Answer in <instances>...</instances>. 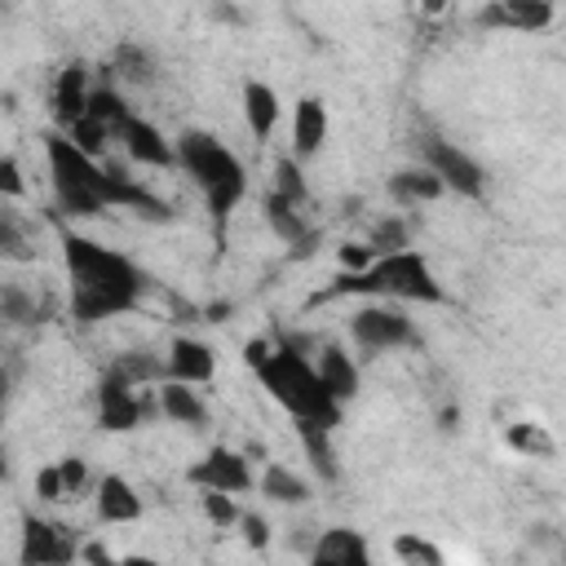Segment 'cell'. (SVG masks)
<instances>
[{
    "mask_svg": "<svg viewBox=\"0 0 566 566\" xmlns=\"http://www.w3.org/2000/svg\"><path fill=\"white\" fill-rule=\"evenodd\" d=\"M62 261L71 274V318L75 323H102V318L137 310L142 270L128 256L66 230L62 234Z\"/></svg>",
    "mask_w": 566,
    "mask_h": 566,
    "instance_id": "cell-1",
    "label": "cell"
},
{
    "mask_svg": "<svg viewBox=\"0 0 566 566\" xmlns=\"http://www.w3.org/2000/svg\"><path fill=\"white\" fill-rule=\"evenodd\" d=\"M172 164H181V168L195 177V186H199L203 199H208V212H212L217 230H226L230 212H234L239 199L248 195V172H243L239 155H234L221 137L190 128V133L177 137V146H172Z\"/></svg>",
    "mask_w": 566,
    "mask_h": 566,
    "instance_id": "cell-2",
    "label": "cell"
},
{
    "mask_svg": "<svg viewBox=\"0 0 566 566\" xmlns=\"http://www.w3.org/2000/svg\"><path fill=\"white\" fill-rule=\"evenodd\" d=\"M349 292L385 296V301H424V305L447 301L442 283L433 279V270L424 265V256L411 252V248L380 252L367 270H340L323 296H349Z\"/></svg>",
    "mask_w": 566,
    "mask_h": 566,
    "instance_id": "cell-3",
    "label": "cell"
},
{
    "mask_svg": "<svg viewBox=\"0 0 566 566\" xmlns=\"http://www.w3.org/2000/svg\"><path fill=\"white\" fill-rule=\"evenodd\" d=\"M252 371H256V380L265 385V394H270L283 411H292L296 420H318V424H327V429L340 424V402L323 389L314 363H310L301 349L279 345V349H270Z\"/></svg>",
    "mask_w": 566,
    "mask_h": 566,
    "instance_id": "cell-4",
    "label": "cell"
},
{
    "mask_svg": "<svg viewBox=\"0 0 566 566\" xmlns=\"http://www.w3.org/2000/svg\"><path fill=\"white\" fill-rule=\"evenodd\" d=\"M44 150H49V172H53V195L57 208L66 217H97L106 212V164H97L93 155H84L66 133H44Z\"/></svg>",
    "mask_w": 566,
    "mask_h": 566,
    "instance_id": "cell-5",
    "label": "cell"
},
{
    "mask_svg": "<svg viewBox=\"0 0 566 566\" xmlns=\"http://www.w3.org/2000/svg\"><path fill=\"white\" fill-rule=\"evenodd\" d=\"M420 164L442 181V190H455L464 199H478L486 190V172L473 155H464L460 146L451 142H438V137H424L420 142Z\"/></svg>",
    "mask_w": 566,
    "mask_h": 566,
    "instance_id": "cell-6",
    "label": "cell"
},
{
    "mask_svg": "<svg viewBox=\"0 0 566 566\" xmlns=\"http://www.w3.org/2000/svg\"><path fill=\"white\" fill-rule=\"evenodd\" d=\"M349 332L363 349H394V345H416V327L411 318L389 305V301H376V305H363L354 318H349Z\"/></svg>",
    "mask_w": 566,
    "mask_h": 566,
    "instance_id": "cell-7",
    "label": "cell"
},
{
    "mask_svg": "<svg viewBox=\"0 0 566 566\" xmlns=\"http://www.w3.org/2000/svg\"><path fill=\"white\" fill-rule=\"evenodd\" d=\"M186 478L203 491H226V495H243L252 491V469H248V455L243 451H230V447H212L203 460H195L186 469Z\"/></svg>",
    "mask_w": 566,
    "mask_h": 566,
    "instance_id": "cell-8",
    "label": "cell"
},
{
    "mask_svg": "<svg viewBox=\"0 0 566 566\" xmlns=\"http://www.w3.org/2000/svg\"><path fill=\"white\" fill-rule=\"evenodd\" d=\"M142 420H146V402L133 394V385H128L124 376L106 371L102 385H97V424H102L106 433H128V429H137Z\"/></svg>",
    "mask_w": 566,
    "mask_h": 566,
    "instance_id": "cell-9",
    "label": "cell"
},
{
    "mask_svg": "<svg viewBox=\"0 0 566 566\" xmlns=\"http://www.w3.org/2000/svg\"><path fill=\"white\" fill-rule=\"evenodd\" d=\"M75 553H80V548H75V539L66 535V526H57V522H44V517H35V513H22V548H18L22 566L71 562Z\"/></svg>",
    "mask_w": 566,
    "mask_h": 566,
    "instance_id": "cell-10",
    "label": "cell"
},
{
    "mask_svg": "<svg viewBox=\"0 0 566 566\" xmlns=\"http://www.w3.org/2000/svg\"><path fill=\"white\" fill-rule=\"evenodd\" d=\"M115 137L124 142L128 159H137V164H150V168H168V164H172V142H168L150 119H142V115H133V111L115 124Z\"/></svg>",
    "mask_w": 566,
    "mask_h": 566,
    "instance_id": "cell-11",
    "label": "cell"
},
{
    "mask_svg": "<svg viewBox=\"0 0 566 566\" xmlns=\"http://www.w3.org/2000/svg\"><path fill=\"white\" fill-rule=\"evenodd\" d=\"M217 371V354L195 340V336H177L168 345V358H164V380H186V385H208Z\"/></svg>",
    "mask_w": 566,
    "mask_h": 566,
    "instance_id": "cell-12",
    "label": "cell"
},
{
    "mask_svg": "<svg viewBox=\"0 0 566 566\" xmlns=\"http://www.w3.org/2000/svg\"><path fill=\"white\" fill-rule=\"evenodd\" d=\"M482 27H517V31H539L553 22V0H500L478 13Z\"/></svg>",
    "mask_w": 566,
    "mask_h": 566,
    "instance_id": "cell-13",
    "label": "cell"
},
{
    "mask_svg": "<svg viewBox=\"0 0 566 566\" xmlns=\"http://www.w3.org/2000/svg\"><path fill=\"white\" fill-rule=\"evenodd\" d=\"M323 142H327V106H323V97H301L296 111H292V150H296V159L318 155Z\"/></svg>",
    "mask_w": 566,
    "mask_h": 566,
    "instance_id": "cell-14",
    "label": "cell"
},
{
    "mask_svg": "<svg viewBox=\"0 0 566 566\" xmlns=\"http://www.w3.org/2000/svg\"><path fill=\"white\" fill-rule=\"evenodd\" d=\"M318 380H323V389L345 407L354 394H358V367H354V358L340 349V345H323V354H318Z\"/></svg>",
    "mask_w": 566,
    "mask_h": 566,
    "instance_id": "cell-15",
    "label": "cell"
},
{
    "mask_svg": "<svg viewBox=\"0 0 566 566\" xmlns=\"http://www.w3.org/2000/svg\"><path fill=\"white\" fill-rule=\"evenodd\" d=\"M367 557H371L367 539L358 531H349V526H332L314 544V562H323V566H363Z\"/></svg>",
    "mask_w": 566,
    "mask_h": 566,
    "instance_id": "cell-16",
    "label": "cell"
},
{
    "mask_svg": "<svg viewBox=\"0 0 566 566\" xmlns=\"http://www.w3.org/2000/svg\"><path fill=\"white\" fill-rule=\"evenodd\" d=\"M243 119L256 142H270V133L279 124V93L261 80H243Z\"/></svg>",
    "mask_w": 566,
    "mask_h": 566,
    "instance_id": "cell-17",
    "label": "cell"
},
{
    "mask_svg": "<svg viewBox=\"0 0 566 566\" xmlns=\"http://www.w3.org/2000/svg\"><path fill=\"white\" fill-rule=\"evenodd\" d=\"M97 513H102V522H137L142 517V495L133 491L128 478L106 473L102 486H97Z\"/></svg>",
    "mask_w": 566,
    "mask_h": 566,
    "instance_id": "cell-18",
    "label": "cell"
},
{
    "mask_svg": "<svg viewBox=\"0 0 566 566\" xmlns=\"http://www.w3.org/2000/svg\"><path fill=\"white\" fill-rule=\"evenodd\" d=\"M296 438H301L305 460L314 464V473L323 482H336L340 478V464H336V451H332V429L318 424V420H296Z\"/></svg>",
    "mask_w": 566,
    "mask_h": 566,
    "instance_id": "cell-19",
    "label": "cell"
},
{
    "mask_svg": "<svg viewBox=\"0 0 566 566\" xmlns=\"http://www.w3.org/2000/svg\"><path fill=\"white\" fill-rule=\"evenodd\" d=\"M84 102H88L84 66H80V62H71V66L57 75V84H53V119L66 128L71 119H80V115H84Z\"/></svg>",
    "mask_w": 566,
    "mask_h": 566,
    "instance_id": "cell-20",
    "label": "cell"
},
{
    "mask_svg": "<svg viewBox=\"0 0 566 566\" xmlns=\"http://www.w3.org/2000/svg\"><path fill=\"white\" fill-rule=\"evenodd\" d=\"M159 411H164L168 420H177V424H203V416H208L203 398H199L186 380H168V385L159 389Z\"/></svg>",
    "mask_w": 566,
    "mask_h": 566,
    "instance_id": "cell-21",
    "label": "cell"
},
{
    "mask_svg": "<svg viewBox=\"0 0 566 566\" xmlns=\"http://www.w3.org/2000/svg\"><path fill=\"white\" fill-rule=\"evenodd\" d=\"M35 239H31V226L27 217H18L13 208H0V261H35Z\"/></svg>",
    "mask_w": 566,
    "mask_h": 566,
    "instance_id": "cell-22",
    "label": "cell"
},
{
    "mask_svg": "<svg viewBox=\"0 0 566 566\" xmlns=\"http://www.w3.org/2000/svg\"><path fill=\"white\" fill-rule=\"evenodd\" d=\"M265 221H270V230L287 243V248H296V243H305V239H314L310 234V226L301 221V212H296V203L292 199H283L279 190L265 199Z\"/></svg>",
    "mask_w": 566,
    "mask_h": 566,
    "instance_id": "cell-23",
    "label": "cell"
},
{
    "mask_svg": "<svg viewBox=\"0 0 566 566\" xmlns=\"http://www.w3.org/2000/svg\"><path fill=\"white\" fill-rule=\"evenodd\" d=\"M389 195L402 199V203H424V199H438L442 195V181L420 164V168H402L389 177Z\"/></svg>",
    "mask_w": 566,
    "mask_h": 566,
    "instance_id": "cell-24",
    "label": "cell"
},
{
    "mask_svg": "<svg viewBox=\"0 0 566 566\" xmlns=\"http://www.w3.org/2000/svg\"><path fill=\"white\" fill-rule=\"evenodd\" d=\"M111 371L124 376L133 389H137V385H159V380H164V358H155L150 349H128L124 358L111 363Z\"/></svg>",
    "mask_w": 566,
    "mask_h": 566,
    "instance_id": "cell-25",
    "label": "cell"
},
{
    "mask_svg": "<svg viewBox=\"0 0 566 566\" xmlns=\"http://www.w3.org/2000/svg\"><path fill=\"white\" fill-rule=\"evenodd\" d=\"M261 495L274 500V504H305V500H310V486H305L292 469L270 464V469L261 473Z\"/></svg>",
    "mask_w": 566,
    "mask_h": 566,
    "instance_id": "cell-26",
    "label": "cell"
},
{
    "mask_svg": "<svg viewBox=\"0 0 566 566\" xmlns=\"http://www.w3.org/2000/svg\"><path fill=\"white\" fill-rule=\"evenodd\" d=\"M0 318L13 323V327H31L40 323V310H35V296L18 283H0Z\"/></svg>",
    "mask_w": 566,
    "mask_h": 566,
    "instance_id": "cell-27",
    "label": "cell"
},
{
    "mask_svg": "<svg viewBox=\"0 0 566 566\" xmlns=\"http://www.w3.org/2000/svg\"><path fill=\"white\" fill-rule=\"evenodd\" d=\"M509 447L522 451V455H535V460H553L557 455V442L548 438L544 424H509Z\"/></svg>",
    "mask_w": 566,
    "mask_h": 566,
    "instance_id": "cell-28",
    "label": "cell"
},
{
    "mask_svg": "<svg viewBox=\"0 0 566 566\" xmlns=\"http://www.w3.org/2000/svg\"><path fill=\"white\" fill-rule=\"evenodd\" d=\"M111 71H119L128 84H155V57L146 49H137V44H119Z\"/></svg>",
    "mask_w": 566,
    "mask_h": 566,
    "instance_id": "cell-29",
    "label": "cell"
},
{
    "mask_svg": "<svg viewBox=\"0 0 566 566\" xmlns=\"http://www.w3.org/2000/svg\"><path fill=\"white\" fill-rule=\"evenodd\" d=\"M66 137H71L84 155H93V159H97V155L106 150V142H111V128H106L102 119H93V115H80V119H71V124H66Z\"/></svg>",
    "mask_w": 566,
    "mask_h": 566,
    "instance_id": "cell-30",
    "label": "cell"
},
{
    "mask_svg": "<svg viewBox=\"0 0 566 566\" xmlns=\"http://www.w3.org/2000/svg\"><path fill=\"white\" fill-rule=\"evenodd\" d=\"M84 115H93V119H102L106 128H111V137H115V124L128 115V106H124V97L115 93V88H88V102H84Z\"/></svg>",
    "mask_w": 566,
    "mask_h": 566,
    "instance_id": "cell-31",
    "label": "cell"
},
{
    "mask_svg": "<svg viewBox=\"0 0 566 566\" xmlns=\"http://www.w3.org/2000/svg\"><path fill=\"white\" fill-rule=\"evenodd\" d=\"M394 557H398V562H411V566H442L438 544H429L424 535H411V531H402V535L394 539Z\"/></svg>",
    "mask_w": 566,
    "mask_h": 566,
    "instance_id": "cell-32",
    "label": "cell"
},
{
    "mask_svg": "<svg viewBox=\"0 0 566 566\" xmlns=\"http://www.w3.org/2000/svg\"><path fill=\"white\" fill-rule=\"evenodd\" d=\"M407 221H398V217H380L376 226H371V239H367V248L380 256V252H398V248H407Z\"/></svg>",
    "mask_w": 566,
    "mask_h": 566,
    "instance_id": "cell-33",
    "label": "cell"
},
{
    "mask_svg": "<svg viewBox=\"0 0 566 566\" xmlns=\"http://www.w3.org/2000/svg\"><path fill=\"white\" fill-rule=\"evenodd\" d=\"M274 190L283 195V199H292V203H301L305 199V177H301V168H296V159H279L274 164Z\"/></svg>",
    "mask_w": 566,
    "mask_h": 566,
    "instance_id": "cell-34",
    "label": "cell"
},
{
    "mask_svg": "<svg viewBox=\"0 0 566 566\" xmlns=\"http://www.w3.org/2000/svg\"><path fill=\"white\" fill-rule=\"evenodd\" d=\"M203 513H208L217 526H230V522H239L234 495H226V491H203Z\"/></svg>",
    "mask_w": 566,
    "mask_h": 566,
    "instance_id": "cell-35",
    "label": "cell"
},
{
    "mask_svg": "<svg viewBox=\"0 0 566 566\" xmlns=\"http://www.w3.org/2000/svg\"><path fill=\"white\" fill-rule=\"evenodd\" d=\"M27 195V181H22V168L13 155H0V199H22Z\"/></svg>",
    "mask_w": 566,
    "mask_h": 566,
    "instance_id": "cell-36",
    "label": "cell"
},
{
    "mask_svg": "<svg viewBox=\"0 0 566 566\" xmlns=\"http://www.w3.org/2000/svg\"><path fill=\"white\" fill-rule=\"evenodd\" d=\"M57 473H62V486H66V495H71V500H75V495L84 491V482H88V469H84V460H80V455L57 460Z\"/></svg>",
    "mask_w": 566,
    "mask_h": 566,
    "instance_id": "cell-37",
    "label": "cell"
},
{
    "mask_svg": "<svg viewBox=\"0 0 566 566\" xmlns=\"http://www.w3.org/2000/svg\"><path fill=\"white\" fill-rule=\"evenodd\" d=\"M35 495H40L44 504H57V500H66V486H62V473H57V464H49V469H40V473H35Z\"/></svg>",
    "mask_w": 566,
    "mask_h": 566,
    "instance_id": "cell-38",
    "label": "cell"
},
{
    "mask_svg": "<svg viewBox=\"0 0 566 566\" xmlns=\"http://www.w3.org/2000/svg\"><path fill=\"white\" fill-rule=\"evenodd\" d=\"M336 256H340V270H367L376 261V252L367 243H345V248H336Z\"/></svg>",
    "mask_w": 566,
    "mask_h": 566,
    "instance_id": "cell-39",
    "label": "cell"
},
{
    "mask_svg": "<svg viewBox=\"0 0 566 566\" xmlns=\"http://www.w3.org/2000/svg\"><path fill=\"white\" fill-rule=\"evenodd\" d=\"M239 526H243V539H248L252 548H265V544H270V526H265L261 513H239Z\"/></svg>",
    "mask_w": 566,
    "mask_h": 566,
    "instance_id": "cell-40",
    "label": "cell"
},
{
    "mask_svg": "<svg viewBox=\"0 0 566 566\" xmlns=\"http://www.w3.org/2000/svg\"><path fill=\"white\" fill-rule=\"evenodd\" d=\"M265 354H270V340H261V336H256V340H248V345H243V358H248V367H256V363H261V358H265Z\"/></svg>",
    "mask_w": 566,
    "mask_h": 566,
    "instance_id": "cell-41",
    "label": "cell"
},
{
    "mask_svg": "<svg viewBox=\"0 0 566 566\" xmlns=\"http://www.w3.org/2000/svg\"><path fill=\"white\" fill-rule=\"evenodd\" d=\"M75 557H84V562H115V553H111L106 544H84Z\"/></svg>",
    "mask_w": 566,
    "mask_h": 566,
    "instance_id": "cell-42",
    "label": "cell"
},
{
    "mask_svg": "<svg viewBox=\"0 0 566 566\" xmlns=\"http://www.w3.org/2000/svg\"><path fill=\"white\" fill-rule=\"evenodd\" d=\"M226 314H230V305H226V301H217V305H208V310H203V318H208V323H226Z\"/></svg>",
    "mask_w": 566,
    "mask_h": 566,
    "instance_id": "cell-43",
    "label": "cell"
},
{
    "mask_svg": "<svg viewBox=\"0 0 566 566\" xmlns=\"http://www.w3.org/2000/svg\"><path fill=\"white\" fill-rule=\"evenodd\" d=\"M424 4V13H442L447 9V0H420Z\"/></svg>",
    "mask_w": 566,
    "mask_h": 566,
    "instance_id": "cell-44",
    "label": "cell"
}]
</instances>
